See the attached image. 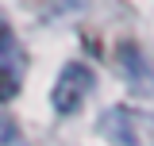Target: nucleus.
I'll list each match as a JSON object with an SVG mask.
<instances>
[{"mask_svg": "<svg viewBox=\"0 0 154 146\" xmlns=\"http://www.w3.org/2000/svg\"><path fill=\"white\" fill-rule=\"evenodd\" d=\"M100 131L116 146H154V111H139L116 104L100 115Z\"/></svg>", "mask_w": 154, "mask_h": 146, "instance_id": "nucleus-1", "label": "nucleus"}, {"mask_svg": "<svg viewBox=\"0 0 154 146\" xmlns=\"http://www.w3.org/2000/svg\"><path fill=\"white\" fill-rule=\"evenodd\" d=\"M93 69L85 65V62H66L62 73H58L54 81V92H50V104H54L58 115H73L81 104H85V96L93 92Z\"/></svg>", "mask_w": 154, "mask_h": 146, "instance_id": "nucleus-2", "label": "nucleus"}, {"mask_svg": "<svg viewBox=\"0 0 154 146\" xmlns=\"http://www.w3.org/2000/svg\"><path fill=\"white\" fill-rule=\"evenodd\" d=\"M19 77H23V50L12 38V31L0 27V104L4 100H16Z\"/></svg>", "mask_w": 154, "mask_h": 146, "instance_id": "nucleus-3", "label": "nucleus"}]
</instances>
